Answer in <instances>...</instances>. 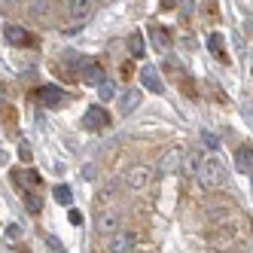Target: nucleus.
<instances>
[{
	"instance_id": "nucleus-4",
	"label": "nucleus",
	"mask_w": 253,
	"mask_h": 253,
	"mask_svg": "<svg viewBox=\"0 0 253 253\" xmlns=\"http://www.w3.org/2000/svg\"><path fill=\"white\" fill-rule=\"evenodd\" d=\"M183 162H186V150L171 147V150L162 153V159H159V171H162V174H177V171H183Z\"/></svg>"
},
{
	"instance_id": "nucleus-19",
	"label": "nucleus",
	"mask_w": 253,
	"mask_h": 253,
	"mask_svg": "<svg viewBox=\"0 0 253 253\" xmlns=\"http://www.w3.org/2000/svg\"><path fill=\"white\" fill-rule=\"evenodd\" d=\"M202 143H205L208 153H216V150H220V140H216V134H211V131H202Z\"/></svg>"
},
{
	"instance_id": "nucleus-27",
	"label": "nucleus",
	"mask_w": 253,
	"mask_h": 253,
	"mask_svg": "<svg viewBox=\"0 0 253 253\" xmlns=\"http://www.w3.org/2000/svg\"><path fill=\"white\" fill-rule=\"evenodd\" d=\"M247 77L253 80V46L247 49Z\"/></svg>"
},
{
	"instance_id": "nucleus-11",
	"label": "nucleus",
	"mask_w": 253,
	"mask_h": 253,
	"mask_svg": "<svg viewBox=\"0 0 253 253\" xmlns=\"http://www.w3.org/2000/svg\"><path fill=\"white\" fill-rule=\"evenodd\" d=\"M140 107V92L137 88H125V92L119 95V113L122 116H128V113H134Z\"/></svg>"
},
{
	"instance_id": "nucleus-21",
	"label": "nucleus",
	"mask_w": 253,
	"mask_h": 253,
	"mask_svg": "<svg viewBox=\"0 0 253 253\" xmlns=\"http://www.w3.org/2000/svg\"><path fill=\"white\" fill-rule=\"evenodd\" d=\"M15 177H19V183H22V186H28V183H31V186H37V183H40V174H37V171H31V174H15Z\"/></svg>"
},
{
	"instance_id": "nucleus-10",
	"label": "nucleus",
	"mask_w": 253,
	"mask_h": 253,
	"mask_svg": "<svg viewBox=\"0 0 253 253\" xmlns=\"http://www.w3.org/2000/svg\"><path fill=\"white\" fill-rule=\"evenodd\" d=\"M37 98H40L46 107H58L67 95H64V88H58V85H40V88H37Z\"/></svg>"
},
{
	"instance_id": "nucleus-14",
	"label": "nucleus",
	"mask_w": 253,
	"mask_h": 253,
	"mask_svg": "<svg viewBox=\"0 0 253 253\" xmlns=\"http://www.w3.org/2000/svg\"><path fill=\"white\" fill-rule=\"evenodd\" d=\"M198 171H202V153H186V162H183V174L198 180Z\"/></svg>"
},
{
	"instance_id": "nucleus-28",
	"label": "nucleus",
	"mask_w": 253,
	"mask_h": 253,
	"mask_svg": "<svg viewBox=\"0 0 253 253\" xmlns=\"http://www.w3.org/2000/svg\"><path fill=\"white\" fill-rule=\"evenodd\" d=\"M46 244L55 250V253H61V244H58V238H52V235H46Z\"/></svg>"
},
{
	"instance_id": "nucleus-23",
	"label": "nucleus",
	"mask_w": 253,
	"mask_h": 253,
	"mask_svg": "<svg viewBox=\"0 0 253 253\" xmlns=\"http://www.w3.org/2000/svg\"><path fill=\"white\" fill-rule=\"evenodd\" d=\"M49 9H52V3H31L28 6V12H34V15H49Z\"/></svg>"
},
{
	"instance_id": "nucleus-2",
	"label": "nucleus",
	"mask_w": 253,
	"mask_h": 253,
	"mask_svg": "<svg viewBox=\"0 0 253 253\" xmlns=\"http://www.w3.org/2000/svg\"><path fill=\"white\" fill-rule=\"evenodd\" d=\"M122 223H125V211H122L119 205H113V208H104V211L98 213L95 229H98V235H104V238H110V235L122 232Z\"/></svg>"
},
{
	"instance_id": "nucleus-7",
	"label": "nucleus",
	"mask_w": 253,
	"mask_h": 253,
	"mask_svg": "<svg viewBox=\"0 0 253 253\" xmlns=\"http://www.w3.org/2000/svg\"><path fill=\"white\" fill-rule=\"evenodd\" d=\"M95 6H98L95 0H67V3H64L67 15H70L74 22H77V19H80V22H83V19H88V15L95 12Z\"/></svg>"
},
{
	"instance_id": "nucleus-16",
	"label": "nucleus",
	"mask_w": 253,
	"mask_h": 253,
	"mask_svg": "<svg viewBox=\"0 0 253 253\" xmlns=\"http://www.w3.org/2000/svg\"><path fill=\"white\" fill-rule=\"evenodd\" d=\"M208 49L213 52L216 58H226V55H223V34H216V31L208 34Z\"/></svg>"
},
{
	"instance_id": "nucleus-1",
	"label": "nucleus",
	"mask_w": 253,
	"mask_h": 253,
	"mask_svg": "<svg viewBox=\"0 0 253 253\" xmlns=\"http://www.w3.org/2000/svg\"><path fill=\"white\" fill-rule=\"evenodd\" d=\"M198 186H205V189H223L226 186V165L216 156H208L202 162V171H198Z\"/></svg>"
},
{
	"instance_id": "nucleus-13",
	"label": "nucleus",
	"mask_w": 253,
	"mask_h": 253,
	"mask_svg": "<svg viewBox=\"0 0 253 253\" xmlns=\"http://www.w3.org/2000/svg\"><path fill=\"white\" fill-rule=\"evenodd\" d=\"M3 37H6V43H12V46H25V43L31 40L28 31L19 28V25H6V28H3Z\"/></svg>"
},
{
	"instance_id": "nucleus-20",
	"label": "nucleus",
	"mask_w": 253,
	"mask_h": 253,
	"mask_svg": "<svg viewBox=\"0 0 253 253\" xmlns=\"http://www.w3.org/2000/svg\"><path fill=\"white\" fill-rule=\"evenodd\" d=\"M55 198H58V205H70V198H74V192H70V186H55Z\"/></svg>"
},
{
	"instance_id": "nucleus-3",
	"label": "nucleus",
	"mask_w": 253,
	"mask_h": 253,
	"mask_svg": "<svg viewBox=\"0 0 253 253\" xmlns=\"http://www.w3.org/2000/svg\"><path fill=\"white\" fill-rule=\"evenodd\" d=\"M125 189L128 192H143L150 183H153V168H147V165H137V168H128V174H125Z\"/></svg>"
},
{
	"instance_id": "nucleus-29",
	"label": "nucleus",
	"mask_w": 253,
	"mask_h": 253,
	"mask_svg": "<svg viewBox=\"0 0 253 253\" xmlns=\"http://www.w3.org/2000/svg\"><path fill=\"white\" fill-rule=\"evenodd\" d=\"M19 156H22V159H25V162H28V159H31V147H28V143H22V147H19Z\"/></svg>"
},
{
	"instance_id": "nucleus-5",
	"label": "nucleus",
	"mask_w": 253,
	"mask_h": 253,
	"mask_svg": "<svg viewBox=\"0 0 253 253\" xmlns=\"http://www.w3.org/2000/svg\"><path fill=\"white\" fill-rule=\"evenodd\" d=\"M131 250H134V235L128 229L104 238V253H131Z\"/></svg>"
},
{
	"instance_id": "nucleus-18",
	"label": "nucleus",
	"mask_w": 253,
	"mask_h": 253,
	"mask_svg": "<svg viewBox=\"0 0 253 253\" xmlns=\"http://www.w3.org/2000/svg\"><path fill=\"white\" fill-rule=\"evenodd\" d=\"M128 46H131V58H143V37H140V34H131Z\"/></svg>"
},
{
	"instance_id": "nucleus-24",
	"label": "nucleus",
	"mask_w": 253,
	"mask_h": 253,
	"mask_svg": "<svg viewBox=\"0 0 253 253\" xmlns=\"http://www.w3.org/2000/svg\"><path fill=\"white\" fill-rule=\"evenodd\" d=\"M25 208H28L31 213H37V211H40V198H34V195H28V198H25Z\"/></svg>"
},
{
	"instance_id": "nucleus-22",
	"label": "nucleus",
	"mask_w": 253,
	"mask_h": 253,
	"mask_svg": "<svg viewBox=\"0 0 253 253\" xmlns=\"http://www.w3.org/2000/svg\"><path fill=\"white\" fill-rule=\"evenodd\" d=\"M98 98H101V101H110V98H113V83H110V80L98 88Z\"/></svg>"
},
{
	"instance_id": "nucleus-15",
	"label": "nucleus",
	"mask_w": 253,
	"mask_h": 253,
	"mask_svg": "<svg viewBox=\"0 0 253 253\" xmlns=\"http://www.w3.org/2000/svg\"><path fill=\"white\" fill-rule=\"evenodd\" d=\"M150 37H153V43H156L159 49H168V46H171V37H168V31H165V28H159V25L150 31Z\"/></svg>"
},
{
	"instance_id": "nucleus-26",
	"label": "nucleus",
	"mask_w": 253,
	"mask_h": 253,
	"mask_svg": "<svg viewBox=\"0 0 253 253\" xmlns=\"http://www.w3.org/2000/svg\"><path fill=\"white\" fill-rule=\"evenodd\" d=\"M6 235H9V238H22V229L15 226V223H9V226H6Z\"/></svg>"
},
{
	"instance_id": "nucleus-12",
	"label": "nucleus",
	"mask_w": 253,
	"mask_h": 253,
	"mask_svg": "<svg viewBox=\"0 0 253 253\" xmlns=\"http://www.w3.org/2000/svg\"><path fill=\"white\" fill-rule=\"evenodd\" d=\"M235 168H238L241 174H247L253 168V147H250V143L238 147V153H235Z\"/></svg>"
},
{
	"instance_id": "nucleus-25",
	"label": "nucleus",
	"mask_w": 253,
	"mask_h": 253,
	"mask_svg": "<svg viewBox=\"0 0 253 253\" xmlns=\"http://www.w3.org/2000/svg\"><path fill=\"white\" fill-rule=\"evenodd\" d=\"M67 220L74 223V226H80V223H83V213H80V211H74V208H70V211H67Z\"/></svg>"
},
{
	"instance_id": "nucleus-8",
	"label": "nucleus",
	"mask_w": 253,
	"mask_h": 253,
	"mask_svg": "<svg viewBox=\"0 0 253 253\" xmlns=\"http://www.w3.org/2000/svg\"><path fill=\"white\" fill-rule=\"evenodd\" d=\"M80 80H83V83H88V85H98V88L107 83V77H104V67H101V64H95V61L83 64V70H80Z\"/></svg>"
},
{
	"instance_id": "nucleus-9",
	"label": "nucleus",
	"mask_w": 253,
	"mask_h": 253,
	"mask_svg": "<svg viewBox=\"0 0 253 253\" xmlns=\"http://www.w3.org/2000/svg\"><path fill=\"white\" fill-rule=\"evenodd\" d=\"M140 80H143V85H147L153 95H162V92H165V83H162V77H159L156 67L143 64V67H140Z\"/></svg>"
},
{
	"instance_id": "nucleus-6",
	"label": "nucleus",
	"mask_w": 253,
	"mask_h": 253,
	"mask_svg": "<svg viewBox=\"0 0 253 253\" xmlns=\"http://www.w3.org/2000/svg\"><path fill=\"white\" fill-rule=\"evenodd\" d=\"M107 125H110L107 110H104V107H98V104H92L85 110V116H83V128L85 131H98V128H107Z\"/></svg>"
},
{
	"instance_id": "nucleus-17",
	"label": "nucleus",
	"mask_w": 253,
	"mask_h": 253,
	"mask_svg": "<svg viewBox=\"0 0 253 253\" xmlns=\"http://www.w3.org/2000/svg\"><path fill=\"white\" fill-rule=\"evenodd\" d=\"M113 198H116V186L110 183L107 189L98 192V205H101V211H104V208H113Z\"/></svg>"
}]
</instances>
